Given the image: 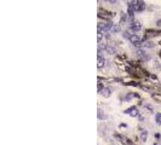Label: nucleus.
<instances>
[{
	"instance_id": "9d476101",
	"label": "nucleus",
	"mask_w": 161,
	"mask_h": 145,
	"mask_svg": "<svg viewBox=\"0 0 161 145\" xmlns=\"http://www.w3.org/2000/svg\"><path fill=\"white\" fill-rule=\"evenodd\" d=\"M155 119H156V123L161 125V114L158 113L156 115H155Z\"/></svg>"
},
{
	"instance_id": "ddd939ff",
	"label": "nucleus",
	"mask_w": 161,
	"mask_h": 145,
	"mask_svg": "<svg viewBox=\"0 0 161 145\" xmlns=\"http://www.w3.org/2000/svg\"><path fill=\"white\" fill-rule=\"evenodd\" d=\"M154 145H159V144H154Z\"/></svg>"
},
{
	"instance_id": "0eeeda50",
	"label": "nucleus",
	"mask_w": 161,
	"mask_h": 145,
	"mask_svg": "<svg viewBox=\"0 0 161 145\" xmlns=\"http://www.w3.org/2000/svg\"><path fill=\"white\" fill-rule=\"evenodd\" d=\"M105 63V59L103 58V57H98V59H97V67L98 68H102L103 65H104Z\"/></svg>"
},
{
	"instance_id": "f03ea898",
	"label": "nucleus",
	"mask_w": 161,
	"mask_h": 145,
	"mask_svg": "<svg viewBox=\"0 0 161 145\" xmlns=\"http://www.w3.org/2000/svg\"><path fill=\"white\" fill-rule=\"evenodd\" d=\"M125 114H127V115H130V116L132 117H136L139 115V113H138V108H136V106H131V108H128V109L125 110Z\"/></svg>"
},
{
	"instance_id": "423d86ee",
	"label": "nucleus",
	"mask_w": 161,
	"mask_h": 145,
	"mask_svg": "<svg viewBox=\"0 0 161 145\" xmlns=\"http://www.w3.org/2000/svg\"><path fill=\"white\" fill-rule=\"evenodd\" d=\"M101 94L103 97H109L110 94H112V89L109 88V87H105V88H103L102 89V92H101Z\"/></svg>"
},
{
	"instance_id": "6e6552de",
	"label": "nucleus",
	"mask_w": 161,
	"mask_h": 145,
	"mask_svg": "<svg viewBox=\"0 0 161 145\" xmlns=\"http://www.w3.org/2000/svg\"><path fill=\"white\" fill-rule=\"evenodd\" d=\"M147 137H148V132L145 131V129H143L142 133H140V139H142L143 142H145V140H147Z\"/></svg>"
},
{
	"instance_id": "9b49d317",
	"label": "nucleus",
	"mask_w": 161,
	"mask_h": 145,
	"mask_svg": "<svg viewBox=\"0 0 161 145\" xmlns=\"http://www.w3.org/2000/svg\"><path fill=\"white\" fill-rule=\"evenodd\" d=\"M143 46L145 47H153V43H150V41H148V43H144Z\"/></svg>"
},
{
	"instance_id": "7ed1b4c3",
	"label": "nucleus",
	"mask_w": 161,
	"mask_h": 145,
	"mask_svg": "<svg viewBox=\"0 0 161 145\" xmlns=\"http://www.w3.org/2000/svg\"><path fill=\"white\" fill-rule=\"evenodd\" d=\"M130 41H131V44H133L134 46H139L140 45V41H142V39H140L139 35H137V34H132V35L130 36Z\"/></svg>"
},
{
	"instance_id": "20e7f679",
	"label": "nucleus",
	"mask_w": 161,
	"mask_h": 145,
	"mask_svg": "<svg viewBox=\"0 0 161 145\" xmlns=\"http://www.w3.org/2000/svg\"><path fill=\"white\" fill-rule=\"evenodd\" d=\"M132 5H133L134 11H142L145 7V4L143 1H132Z\"/></svg>"
},
{
	"instance_id": "f257e3e1",
	"label": "nucleus",
	"mask_w": 161,
	"mask_h": 145,
	"mask_svg": "<svg viewBox=\"0 0 161 145\" xmlns=\"http://www.w3.org/2000/svg\"><path fill=\"white\" fill-rule=\"evenodd\" d=\"M112 29H113V24L110 22H101L98 24V30H101L103 33H107L109 30H112Z\"/></svg>"
},
{
	"instance_id": "f8f14e48",
	"label": "nucleus",
	"mask_w": 161,
	"mask_h": 145,
	"mask_svg": "<svg viewBox=\"0 0 161 145\" xmlns=\"http://www.w3.org/2000/svg\"><path fill=\"white\" fill-rule=\"evenodd\" d=\"M113 30H114V32H119L120 27H119V25H114V27H113Z\"/></svg>"
},
{
	"instance_id": "1a4fd4ad",
	"label": "nucleus",
	"mask_w": 161,
	"mask_h": 145,
	"mask_svg": "<svg viewBox=\"0 0 161 145\" xmlns=\"http://www.w3.org/2000/svg\"><path fill=\"white\" fill-rule=\"evenodd\" d=\"M102 39H103V32H101V30H98V35H97V40H98V43L101 44Z\"/></svg>"
},
{
	"instance_id": "39448f33",
	"label": "nucleus",
	"mask_w": 161,
	"mask_h": 145,
	"mask_svg": "<svg viewBox=\"0 0 161 145\" xmlns=\"http://www.w3.org/2000/svg\"><path fill=\"white\" fill-rule=\"evenodd\" d=\"M130 29L132 30L133 33L138 32L142 29V24H140V22H131V24H130Z\"/></svg>"
}]
</instances>
